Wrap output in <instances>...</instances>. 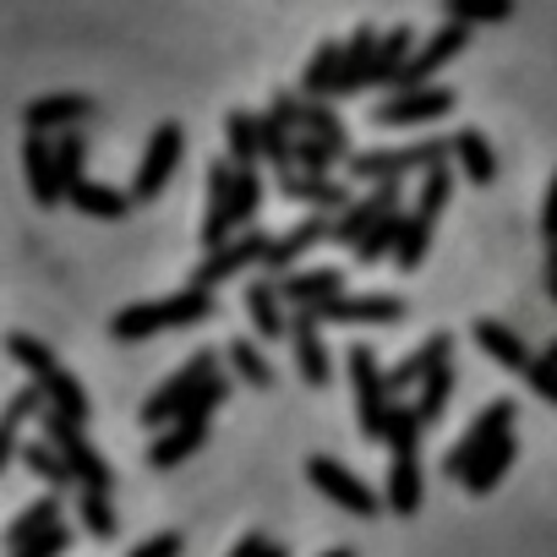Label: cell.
I'll list each match as a JSON object with an SVG mask.
<instances>
[{
  "label": "cell",
  "mask_w": 557,
  "mask_h": 557,
  "mask_svg": "<svg viewBox=\"0 0 557 557\" xmlns=\"http://www.w3.org/2000/svg\"><path fill=\"white\" fill-rule=\"evenodd\" d=\"M224 367H219V350H197L186 367H175V377H164L148 399H143V426H159V432H170V426H181V416L197 405V394L219 377Z\"/></svg>",
  "instance_id": "277c9868"
},
{
  "label": "cell",
  "mask_w": 557,
  "mask_h": 557,
  "mask_svg": "<svg viewBox=\"0 0 557 557\" xmlns=\"http://www.w3.org/2000/svg\"><path fill=\"white\" fill-rule=\"evenodd\" d=\"M541 356H546V361H552V367H557V339H552V345H546V350H541Z\"/></svg>",
  "instance_id": "91938a15"
},
{
  "label": "cell",
  "mask_w": 557,
  "mask_h": 557,
  "mask_svg": "<svg viewBox=\"0 0 557 557\" xmlns=\"http://www.w3.org/2000/svg\"><path fill=\"white\" fill-rule=\"evenodd\" d=\"M181 552H186L181 530H159V535H148L143 546H132L126 557H181Z\"/></svg>",
  "instance_id": "f907efd6"
},
{
  "label": "cell",
  "mask_w": 557,
  "mask_h": 557,
  "mask_svg": "<svg viewBox=\"0 0 557 557\" xmlns=\"http://www.w3.org/2000/svg\"><path fill=\"white\" fill-rule=\"evenodd\" d=\"M235 164L230 159H213L208 164V219H202V251H224L240 230H235Z\"/></svg>",
  "instance_id": "8fae6325"
},
{
  "label": "cell",
  "mask_w": 557,
  "mask_h": 557,
  "mask_svg": "<svg viewBox=\"0 0 557 557\" xmlns=\"http://www.w3.org/2000/svg\"><path fill=\"white\" fill-rule=\"evenodd\" d=\"M470 45V28H459V23H443L437 34H432V45H421L416 50V61L394 77V94H416V88H432V77H437V66H448L459 50Z\"/></svg>",
  "instance_id": "4fadbf2b"
},
{
  "label": "cell",
  "mask_w": 557,
  "mask_h": 557,
  "mask_svg": "<svg viewBox=\"0 0 557 557\" xmlns=\"http://www.w3.org/2000/svg\"><path fill=\"white\" fill-rule=\"evenodd\" d=\"M268 546H273V541H262V535L251 530V535H246V541H240V546H235L230 557H268Z\"/></svg>",
  "instance_id": "11a10c76"
},
{
  "label": "cell",
  "mask_w": 557,
  "mask_h": 557,
  "mask_svg": "<svg viewBox=\"0 0 557 557\" xmlns=\"http://www.w3.org/2000/svg\"><path fill=\"white\" fill-rule=\"evenodd\" d=\"M278 296H285V307H296V312H318V307L345 296V273L339 268H296V273L278 278Z\"/></svg>",
  "instance_id": "e0dca14e"
},
{
  "label": "cell",
  "mask_w": 557,
  "mask_h": 557,
  "mask_svg": "<svg viewBox=\"0 0 557 557\" xmlns=\"http://www.w3.org/2000/svg\"><path fill=\"white\" fill-rule=\"evenodd\" d=\"M426 246H432V219H421V213H405V235H399L394 268H399V273H416V268L426 262Z\"/></svg>",
  "instance_id": "f35d334b"
},
{
  "label": "cell",
  "mask_w": 557,
  "mask_h": 557,
  "mask_svg": "<svg viewBox=\"0 0 557 557\" xmlns=\"http://www.w3.org/2000/svg\"><path fill=\"white\" fill-rule=\"evenodd\" d=\"M448 361H454V334L443 329V334H432L426 345H416V350L388 372V388H394V394H399V388H421V383H426L432 372H443Z\"/></svg>",
  "instance_id": "d4e9b609"
},
{
  "label": "cell",
  "mask_w": 557,
  "mask_h": 557,
  "mask_svg": "<svg viewBox=\"0 0 557 557\" xmlns=\"http://www.w3.org/2000/svg\"><path fill=\"white\" fill-rule=\"evenodd\" d=\"M405 301L399 296H339V301H329V307H318L312 318L318 323H361V329H394V323H405Z\"/></svg>",
  "instance_id": "2e32d148"
},
{
  "label": "cell",
  "mask_w": 557,
  "mask_h": 557,
  "mask_svg": "<svg viewBox=\"0 0 557 557\" xmlns=\"http://www.w3.org/2000/svg\"><path fill=\"white\" fill-rule=\"evenodd\" d=\"M454 110V88L432 83V88H416V94H388L377 110H372V126L394 132V126H426V121H443Z\"/></svg>",
  "instance_id": "7c38bea8"
},
{
  "label": "cell",
  "mask_w": 557,
  "mask_h": 557,
  "mask_svg": "<svg viewBox=\"0 0 557 557\" xmlns=\"http://www.w3.org/2000/svg\"><path fill=\"white\" fill-rule=\"evenodd\" d=\"M61 508H66V503H61L55 492H45L39 503H28V508L7 524V557H12V552H23V546H34L39 535H50V530L61 524Z\"/></svg>",
  "instance_id": "4316f807"
},
{
  "label": "cell",
  "mask_w": 557,
  "mask_h": 557,
  "mask_svg": "<svg viewBox=\"0 0 557 557\" xmlns=\"http://www.w3.org/2000/svg\"><path fill=\"white\" fill-rule=\"evenodd\" d=\"M77 519H83V530H88L94 541H115V530H121L110 492H77Z\"/></svg>",
  "instance_id": "74e56055"
},
{
  "label": "cell",
  "mask_w": 557,
  "mask_h": 557,
  "mask_svg": "<svg viewBox=\"0 0 557 557\" xmlns=\"http://www.w3.org/2000/svg\"><path fill=\"white\" fill-rule=\"evenodd\" d=\"M296 170L307 175V181H334V170H339V159L318 143V137H307L301 132V143H296Z\"/></svg>",
  "instance_id": "bcb514c9"
},
{
  "label": "cell",
  "mask_w": 557,
  "mask_h": 557,
  "mask_svg": "<svg viewBox=\"0 0 557 557\" xmlns=\"http://www.w3.org/2000/svg\"><path fill=\"white\" fill-rule=\"evenodd\" d=\"M399 197H405V186H377V191L356 197V208L334 219V240H339V246H361L383 219H394V213H399Z\"/></svg>",
  "instance_id": "9a60e30c"
},
{
  "label": "cell",
  "mask_w": 557,
  "mask_h": 557,
  "mask_svg": "<svg viewBox=\"0 0 557 557\" xmlns=\"http://www.w3.org/2000/svg\"><path fill=\"white\" fill-rule=\"evenodd\" d=\"M470 334H475V345H481V356H492L497 367H508V372H530V361H535V350L524 345V334L519 329H508V323H497V318H475L470 323Z\"/></svg>",
  "instance_id": "603a6c76"
},
{
  "label": "cell",
  "mask_w": 557,
  "mask_h": 557,
  "mask_svg": "<svg viewBox=\"0 0 557 557\" xmlns=\"http://www.w3.org/2000/svg\"><path fill=\"white\" fill-rule=\"evenodd\" d=\"M307 481L329 497V503H339L345 513H356V519H372L383 503H377V492L356 475V470H345L339 459H329V454H312L307 459Z\"/></svg>",
  "instance_id": "30bf717a"
},
{
  "label": "cell",
  "mask_w": 557,
  "mask_h": 557,
  "mask_svg": "<svg viewBox=\"0 0 557 557\" xmlns=\"http://www.w3.org/2000/svg\"><path fill=\"white\" fill-rule=\"evenodd\" d=\"M273 191H278V197H290V202H307V213H329V219H339V213L356 208L350 186H339V181H307L301 170L273 175Z\"/></svg>",
  "instance_id": "44dd1931"
},
{
  "label": "cell",
  "mask_w": 557,
  "mask_h": 557,
  "mask_svg": "<svg viewBox=\"0 0 557 557\" xmlns=\"http://www.w3.org/2000/svg\"><path fill=\"white\" fill-rule=\"evenodd\" d=\"M339 77H345V45H339V39H323V45L312 50V61L301 66V99H307V104L339 99Z\"/></svg>",
  "instance_id": "cb8c5ba5"
},
{
  "label": "cell",
  "mask_w": 557,
  "mask_h": 557,
  "mask_svg": "<svg viewBox=\"0 0 557 557\" xmlns=\"http://www.w3.org/2000/svg\"><path fill=\"white\" fill-rule=\"evenodd\" d=\"M546 296H552V307H557V273H546Z\"/></svg>",
  "instance_id": "9f6ffc18"
},
{
  "label": "cell",
  "mask_w": 557,
  "mask_h": 557,
  "mask_svg": "<svg viewBox=\"0 0 557 557\" xmlns=\"http://www.w3.org/2000/svg\"><path fill=\"white\" fill-rule=\"evenodd\" d=\"M448 143H454L459 170H465L475 186H492V181H497V159H492V143H486V132H481V126H465V132H454Z\"/></svg>",
  "instance_id": "f546056e"
},
{
  "label": "cell",
  "mask_w": 557,
  "mask_h": 557,
  "mask_svg": "<svg viewBox=\"0 0 557 557\" xmlns=\"http://www.w3.org/2000/svg\"><path fill=\"white\" fill-rule=\"evenodd\" d=\"M350 367V394H356V426L367 443H388V416H394V388H388V372H377V350L372 345H350L345 356Z\"/></svg>",
  "instance_id": "5b68a950"
},
{
  "label": "cell",
  "mask_w": 557,
  "mask_h": 557,
  "mask_svg": "<svg viewBox=\"0 0 557 557\" xmlns=\"http://www.w3.org/2000/svg\"><path fill=\"white\" fill-rule=\"evenodd\" d=\"M508 17H513L508 0H454V7H448V23H459V28H470V23H508Z\"/></svg>",
  "instance_id": "f6af8a7d"
},
{
  "label": "cell",
  "mask_w": 557,
  "mask_h": 557,
  "mask_svg": "<svg viewBox=\"0 0 557 557\" xmlns=\"http://www.w3.org/2000/svg\"><path fill=\"white\" fill-rule=\"evenodd\" d=\"M323 557H356V552H350V546H334V552H323Z\"/></svg>",
  "instance_id": "6f0895ef"
},
{
  "label": "cell",
  "mask_w": 557,
  "mask_h": 557,
  "mask_svg": "<svg viewBox=\"0 0 557 557\" xmlns=\"http://www.w3.org/2000/svg\"><path fill=\"white\" fill-rule=\"evenodd\" d=\"M45 443H50V448L72 465L77 492H110V486H115V470H110V459L88 443V426H72L66 416L45 410Z\"/></svg>",
  "instance_id": "8992f818"
},
{
  "label": "cell",
  "mask_w": 557,
  "mask_h": 557,
  "mask_svg": "<svg viewBox=\"0 0 557 557\" xmlns=\"http://www.w3.org/2000/svg\"><path fill=\"white\" fill-rule=\"evenodd\" d=\"M23 465H28V470H34V475H39V481H45V486H50L55 497H61L66 486H77V475H72V465H66V459H61V454H55V448H50L45 437L23 448Z\"/></svg>",
  "instance_id": "836d02e7"
},
{
  "label": "cell",
  "mask_w": 557,
  "mask_h": 557,
  "mask_svg": "<svg viewBox=\"0 0 557 557\" xmlns=\"http://www.w3.org/2000/svg\"><path fill=\"white\" fill-rule=\"evenodd\" d=\"M257 121H262V153H268L273 175H290V170H296V143H301V137H296L285 121H278V115H268V110H262Z\"/></svg>",
  "instance_id": "d6a6232c"
},
{
  "label": "cell",
  "mask_w": 557,
  "mask_h": 557,
  "mask_svg": "<svg viewBox=\"0 0 557 557\" xmlns=\"http://www.w3.org/2000/svg\"><path fill=\"white\" fill-rule=\"evenodd\" d=\"M50 399H45V383H23L12 399H7V416H0V426L7 432H23V421L34 416V410H45Z\"/></svg>",
  "instance_id": "7dc6e473"
},
{
  "label": "cell",
  "mask_w": 557,
  "mask_h": 557,
  "mask_svg": "<svg viewBox=\"0 0 557 557\" xmlns=\"http://www.w3.org/2000/svg\"><path fill=\"white\" fill-rule=\"evenodd\" d=\"M503 437H513V399H492L486 410H475V421H470V432L448 448V459H443V475H454V481H465Z\"/></svg>",
  "instance_id": "52a82bcc"
},
{
  "label": "cell",
  "mask_w": 557,
  "mask_h": 557,
  "mask_svg": "<svg viewBox=\"0 0 557 557\" xmlns=\"http://www.w3.org/2000/svg\"><path fill=\"white\" fill-rule=\"evenodd\" d=\"M55 159H61V181H66V197H72L88 181V143H83V132L55 137Z\"/></svg>",
  "instance_id": "b9f144b4"
},
{
  "label": "cell",
  "mask_w": 557,
  "mask_h": 557,
  "mask_svg": "<svg viewBox=\"0 0 557 557\" xmlns=\"http://www.w3.org/2000/svg\"><path fill=\"white\" fill-rule=\"evenodd\" d=\"M448 159H454V143H443V137H426V143H410V148H367V153L350 159V181H367L372 191L405 186V175L443 170Z\"/></svg>",
  "instance_id": "3957f363"
},
{
  "label": "cell",
  "mask_w": 557,
  "mask_h": 557,
  "mask_svg": "<svg viewBox=\"0 0 557 557\" xmlns=\"http://www.w3.org/2000/svg\"><path fill=\"white\" fill-rule=\"evenodd\" d=\"M541 235L557 246V175H552V186H546V202H541Z\"/></svg>",
  "instance_id": "db71d44e"
},
{
  "label": "cell",
  "mask_w": 557,
  "mask_h": 557,
  "mask_svg": "<svg viewBox=\"0 0 557 557\" xmlns=\"http://www.w3.org/2000/svg\"><path fill=\"white\" fill-rule=\"evenodd\" d=\"M448 197H454V170H448V164H443V170H426V175H421V191H416V213L437 224V213L448 208Z\"/></svg>",
  "instance_id": "7bdbcfd3"
},
{
  "label": "cell",
  "mask_w": 557,
  "mask_h": 557,
  "mask_svg": "<svg viewBox=\"0 0 557 557\" xmlns=\"http://www.w3.org/2000/svg\"><path fill=\"white\" fill-rule=\"evenodd\" d=\"M546 273H557V246H552V251H546Z\"/></svg>",
  "instance_id": "680465c9"
},
{
  "label": "cell",
  "mask_w": 557,
  "mask_h": 557,
  "mask_svg": "<svg viewBox=\"0 0 557 557\" xmlns=\"http://www.w3.org/2000/svg\"><path fill=\"white\" fill-rule=\"evenodd\" d=\"M268 557H290V552H285V546H268Z\"/></svg>",
  "instance_id": "94428289"
},
{
  "label": "cell",
  "mask_w": 557,
  "mask_h": 557,
  "mask_svg": "<svg viewBox=\"0 0 557 557\" xmlns=\"http://www.w3.org/2000/svg\"><path fill=\"white\" fill-rule=\"evenodd\" d=\"M268 251H273V240L262 235V230H240L224 251H213V257H202L197 268H191V290H202V296H213L224 278H235V273H246V268H268Z\"/></svg>",
  "instance_id": "9c48e42d"
},
{
  "label": "cell",
  "mask_w": 557,
  "mask_h": 557,
  "mask_svg": "<svg viewBox=\"0 0 557 557\" xmlns=\"http://www.w3.org/2000/svg\"><path fill=\"white\" fill-rule=\"evenodd\" d=\"M45 399H50V410L55 416H66L72 426H88V416H94V405H88V388L61 367L55 377H45Z\"/></svg>",
  "instance_id": "1f68e13d"
},
{
  "label": "cell",
  "mask_w": 557,
  "mask_h": 557,
  "mask_svg": "<svg viewBox=\"0 0 557 557\" xmlns=\"http://www.w3.org/2000/svg\"><path fill=\"white\" fill-rule=\"evenodd\" d=\"M323 240H334V219H329V213H307L301 224H290L285 235L273 240V251H268V273H273V278L296 273V262H301L312 246H323Z\"/></svg>",
  "instance_id": "ac0fdd59"
},
{
  "label": "cell",
  "mask_w": 557,
  "mask_h": 557,
  "mask_svg": "<svg viewBox=\"0 0 557 557\" xmlns=\"http://www.w3.org/2000/svg\"><path fill=\"white\" fill-rule=\"evenodd\" d=\"M421 416L416 405H394L388 416V486H383V508H394L399 519H410L421 508Z\"/></svg>",
  "instance_id": "7a4b0ae2"
},
{
  "label": "cell",
  "mask_w": 557,
  "mask_h": 557,
  "mask_svg": "<svg viewBox=\"0 0 557 557\" xmlns=\"http://www.w3.org/2000/svg\"><path fill=\"white\" fill-rule=\"evenodd\" d=\"M181 153H186V132H181L175 121L153 126V137H148V148H143V164H137V175H132V202H153V197L175 181Z\"/></svg>",
  "instance_id": "ba28073f"
},
{
  "label": "cell",
  "mask_w": 557,
  "mask_h": 557,
  "mask_svg": "<svg viewBox=\"0 0 557 557\" xmlns=\"http://www.w3.org/2000/svg\"><path fill=\"white\" fill-rule=\"evenodd\" d=\"M7 356H12L17 367H28V372H34V383H45V377H55V372H61L55 350H50L45 339H34V334H12V339H7Z\"/></svg>",
  "instance_id": "e575fe53"
},
{
  "label": "cell",
  "mask_w": 557,
  "mask_h": 557,
  "mask_svg": "<svg viewBox=\"0 0 557 557\" xmlns=\"http://www.w3.org/2000/svg\"><path fill=\"white\" fill-rule=\"evenodd\" d=\"M318 329L323 323L312 312H290V345H296V367H301L307 388H329L334 383V356H329V345H323Z\"/></svg>",
  "instance_id": "ffe728a7"
},
{
  "label": "cell",
  "mask_w": 557,
  "mask_h": 557,
  "mask_svg": "<svg viewBox=\"0 0 557 557\" xmlns=\"http://www.w3.org/2000/svg\"><path fill=\"white\" fill-rule=\"evenodd\" d=\"M257 213H262V175L240 170L235 175V230H257Z\"/></svg>",
  "instance_id": "ee69618b"
},
{
  "label": "cell",
  "mask_w": 557,
  "mask_h": 557,
  "mask_svg": "<svg viewBox=\"0 0 557 557\" xmlns=\"http://www.w3.org/2000/svg\"><path fill=\"white\" fill-rule=\"evenodd\" d=\"M399 235H405V213H394V219H383L361 246H356V268H377L383 257H394L399 251Z\"/></svg>",
  "instance_id": "ab89813d"
},
{
  "label": "cell",
  "mask_w": 557,
  "mask_h": 557,
  "mask_svg": "<svg viewBox=\"0 0 557 557\" xmlns=\"http://www.w3.org/2000/svg\"><path fill=\"white\" fill-rule=\"evenodd\" d=\"M213 318H219V301L186 285V290H175V296H164V301L121 307V312L110 318V334H115L121 345H132V339L170 334V329H202V323H213Z\"/></svg>",
  "instance_id": "6da1fadb"
},
{
  "label": "cell",
  "mask_w": 557,
  "mask_h": 557,
  "mask_svg": "<svg viewBox=\"0 0 557 557\" xmlns=\"http://www.w3.org/2000/svg\"><path fill=\"white\" fill-rule=\"evenodd\" d=\"M268 115H278L296 137L307 132V99H301V94H273V99H268Z\"/></svg>",
  "instance_id": "681fc988"
},
{
  "label": "cell",
  "mask_w": 557,
  "mask_h": 557,
  "mask_svg": "<svg viewBox=\"0 0 557 557\" xmlns=\"http://www.w3.org/2000/svg\"><path fill=\"white\" fill-rule=\"evenodd\" d=\"M524 383H530V388H535V394H541V399H546L552 410H557V367H552L546 356H535V361H530Z\"/></svg>",
  "instance_id": "816d5d0a"
},
{
  "label": "cell",
  "mask_w": 557,
  "mask_h": 557,
  "mask_svg": "<svg viewBox=\"0 0 557 557\" xmlns=\"http://www.w3.org/2000/svg\"><path fill=\"white\" fill-rule=\"evenodd\" d=\"M513 454H519V443H513V437H503V443H497V448H492V454H486V459H481L470 475H465V492H470V497H486V492H492V486L508 475Z\"/></svg>",
  "instance_id": "8d00e7d4"
},
{
  "label": "cell",
  "mask_w": 557,
  "mask_h": 557,
  "mask_svg": "<svg viewBox=\"0 0 557 557\" xmlns=\"http://www.w3.org/2000/svg\"><path fill=\"white\" fill-rule=\"evenodd\" d=\"M202 448H208V426L181 421V426H170V432H159V437H153L148 465H153V470H175V465H186V459H191V454H202Z\"/></svg>",
  "instance_id": "f1b7e54d"
},
{
  "label": "cell",
  "mask_w": 557,
  "mask_h": 557,
  "mask_svg": "<svg viewBox=\"0 0 557 557\" xmlns=\"http://www.w3.org/2000/svg\"><path fill=\"white\" fill-rule=\"evenodd\" d=\"M448 394H454V367H443V372H432V377L421 383V394H416V416H421V426H437V421H443Z\"/></svg>",
  "instance_id": "60d3db41"
},
{
  "label": "cell",
  "mask_w": 557,
  "mask_h": 557,
  "mask_svg": "<svg viewBox=\"0 0 557 557\" xmlns=\"http://www.w3.org/2000/svg\"><path fill=\"white\" fill-rule=\"evenodd\" d=\"M377 50H383V34L372 23H361L345 45V77H339V99L350 94H367L372 88V72H377Z\"/></svg>",
  "instance_id": "484cf974"
},
{
  "label": "cell",
  "mask_w": 557,
  "mask_h": 557,
  "mask_svg": "<svg viewBox=\"0 0 557 557\" xmlns=\"http://www.w3.org/2000/svg\"><path fill=\"white\" fill-rule=\"evenodd\" d=\"M88 115H94V99H88V94H45V99H34V104L23 110L28 137H66V132H77Z\"/></svg>",
  "instance_id": "5bb4252c"
},
{
  "label": "cell",
  "mask_w": 557,
  "mask_h": 557,
  "mask_svg": "<svg viewBox=\"0 0 557 557\" xmlns=\"http://www.w3.org/2000/svg\"><path fill=\"white\" fill-rule=\"evenodd\" d=\"M224 143H230V164L235 170H257L268 153H262V121L251 115V110H230L224 115Z\"/></svg>",
  "instance_id": "83f0119b"
},
{
  "label": "cell",
  "mask_w": 557,
  "mask_h": 557,
  "mask_svg": "<svg viewBox=\"0 0 557 557\" xmlns=\"http://www.w3.org/2000/svg\"><path fill=\"white\" fill-rule=\"evenodd\" d=\"M246 318L257 329V339H290V312H285V296H278V278L262 273L246 285Z\"/></svg>",
  "instance_id": "7402d4cb"
},
{
  "label": "cell",
  "mask_w": 557,
  "mask_h": 557,
  "mask_svg": "<svg viewBox=\"0 0 557 557\" xmlns=\"http://www.w3.org/2000/svg\"><path fill=\"white\" fill-rule=\"evenodd\" d=\"M224 361H230V372H235L240 383H251V388H273V367H268V356L257 350V339H235V345L224 350Z\"/></svg>",
  "instance_id": "d590c367"
},
{
  "label": "cell",
  "mask_w": 557,
  "mask_h": 557,
  "mask_svg": "<svg viewBox=\"0 0 557 557\" xmlns=\"http://www.w3.org/2000/svg\"><path fill=\"white\" fill-rule=\"evenodd\" d=\"M224 399H230V372H219V377H213V383H208V388L197 394V405H191V410H186L181 421H197V426H208V416H213V410H219Z\"/></svg>",
  "instance_id": "c3c4849f"
},
{
  "label": "cell",
  "mask_w": 557,
  "mask_h": 557,
  "mask_svg": "<svg viewBox=\"0 0 557 557\" xmlns=\"http://www.w3.org/2000/svg\"><path fill=\"white\" fill-rule=\"evenodd\" d=\"M23 170H28V191H34L39 208H61V202H66V181H61L55 137H28V143H23Z\"/></svg>",
  "instance_id": "d6986e66"
},
{
  "label": "cell",
  "mask_w": 557,
  "mask_h": 557,
  "mask_svg": "<svg viewBox=\"0 0 557 557\" xmlns=\"http://www.w3.org/2000/svg\"><path fill=\"white\" fill-rule=\"evenodd\" d=\"M66 202H72L77 213H88V219H126V213H132V191H115V186H104V181H83Z\"/></svg>",
  "instance_id": "4dcf8cb0"
},
{
  "label": "cell",
  "mask_w": 557,
  "mask_h": 557,
  "mask_svg": "<svg viewBox=\"0 0 557 557\" xmlns=\"http://www.w3.org/2000/svg\"><path fill=\"white\" fill-rule=\"evenodd\" d=\"M66 552H72V530L55 524L50 535H39L34 546H23V552H12V557H66Z\"/></svg>",
  "instance_id": "f5cc1de1"
}]
</instances>
